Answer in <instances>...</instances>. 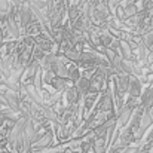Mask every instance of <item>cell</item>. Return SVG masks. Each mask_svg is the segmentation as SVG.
<instances>
[{"label": "cell", "mask_w": 153, "mask_h": 153, "mask_svg": "<svg viewBox=\"0 0 153 153\" xmlns=\"http://www.w3.org/2000/svg\"><path fill=\"white\" fill-rule=\"evenodd\" d=\"M140 91H141V85L140 80L134 76H129V86H128V92L131 97H140Z\"/></svg>", "instance_id": "1"}, {"label": "cell", "mask_w": 153, "mask_h": 153, "mask_svg": "<svg viewBox=\"0 0 153 153\" xmlns=\"http://www.w3.org/2000/svg\"><path fill=\"white\" fill-rule=\"evenodd\" d=\"M74 83H76L74 88H76V91H77L80 95H86V94H88V91H89V79L79 77Z\"/></svg>", "instance_id": "2"}, {"label": "cell", "mask_w": 153, "mask_h": 153, "mask_svg": "<svg viewBox=\"0 0 153 153\" xmlns=\"http://www.w3.org/2000/svg\"><path fill=\"white\" fill-rule=\"evenodd\" d=\"M68 82H70L68 79L56 77V76H55V77L51 80V83H49V85H52L56 91H62V89H67V88H68Z\"/></svg>", "instance_id": "3"}, {"label": "cell", "mask_w": 153, "mask_h": 153, "mask_svg": "<svg viewBox=\"0 0 153 153\" xmlns=\"http://www.w3.org/2000/svg\"><path fill=\"white\" fill-rule=\"evenodd\" d=\"M65 98H67V102H68L70 105H74L76 102L79 101V92L76 91V88H74V86H71V88H67Z\"/></svg>", "instance_id": "4"}, {"label": "cell", "mask_w": 153, "mask_h": 153, "mask_svg": "<svg viewBox=\"0 0 153 153\" xmlns=\"http://www.w3.org/2000/svg\"><path fill=\"white\" fill-rule=\"evenodd\" d=\"M141 104H143V107H146V110L152 108V105H153V88L147 89V91L144 92V95L141 97Z\"/></svg>", "instance_id": "5"}, {"label": "cell", "mask_w": 153, "mask_h": 153, "mask_svg": "<svg viewBox=\"0 0 153 153\" xmlns=\"http://www.w3.org/2000/svg\"><path fill=\"white\" fill-rule=\"evenodd\" d=\"M138 10H137V6L134 4V3H129V4H126V7L123 9V18H131L134 13H137Z\"/></svg>", "instance_id": "6"}, {"label": "cell", "mask_w": 153, "mask_h": 153, "mask_svg": "<svg viewBox=\"0 0 153 153\" xmlns=\"http://www.w3.org/2000/svg\"><path fill=\"white\" fill-rule=\"evenodd\" d=\"M95 100H97L95 94H86V100H85V108H91V107H92V104L95 102Z\"/></svg>", "instance_id": "7"}, {"label": "cell", "mask_w": 153, "mask_h": 153, "mask_svg": "<svg viewBox=\"0 0 153 153\" xmlns=\"http://www.w3.org/2000/svg\"><path fill=\"white\" fill-rule=\"evenodd\" d=\"M68 13H70L68 16H70V19H71V21L77 19V18H79V15H80V13H79V9H77L76 6H71V7H70V12H68Z\"/></svg>", "instance_id": "8"}, {"label": "cell", "mask_w": 153, "mask_h": 153, "mask_svg": "<svg viewBox=\"0 0 153 153\" xmlns=\"http://www.w3.org/2000/svg\"><path fill=\"white\" fill-rule=\"evenodd\" d=\"M3 43V30H1V27H0V45Z\"/></svg>", "instance_id": "9"}]
</instances>
